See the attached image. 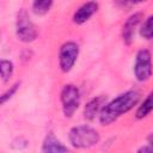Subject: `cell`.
<instances>
[{"label":"cell","mask_w":153,"mask_h":153,"mask_svg":"<svg viewBox=\"0 0 153 153\" xmlns=\"http://www.w3.org/2000/svg\"><path fill=\"white\" fill-rule=\"evenodd\" d=\"M141 98V93L137 90H129L116 98H114L110 102H106L102 110L99 111L98 118L100 124L103 126H109L117 121L122 115L127 114L134 106L139 103Z\"/></svg>","instance_id":"6da1fadb"},{"label":"cell","mask_w":153,"mask_h":153,"mask_svg":"<svg viewBox=\"0 0 153 153\" xmlns=\"http://www.w3.org/2000/svg\"><path fill=\"white\" fill-rule=\"evenodd\" d=\"M69 143L74 148H91L99 142L98 131L87 124H79L69 129Z\"/></svg>","instance_id":"7a4b0ae2"},{"label":"cell","mask_w":153,"mask_h":153,"mask_svg":"<svg viewBox=\"0 0 153 153\" xmlns=\"http://www.w3.org/2000/svg\"><path fill=\"white\" fill-rule=\"evenodd\" d=\"M16 35H17L18 39L24 43L33 42L38 36L37 27L33 24V22L31 20V18L25 8H20L17 13Z\"/></svg>","instance_id":"3957f363"},{"label":"cell","mask_w":153,"mask_h":153,"mask_svg":"<svg viewBox=\"0 0 153 153\" xmlns=\"http://www.w3.org/2000/svg\"><path fill=\"white\" fill-rule=\"evenodd\" d=\"M60 100L62 106V112L65 117H72L79 109L81 96L79 88L73 84H67L62 87L60 93Z\"/></svg>","instance_id":"277c9868"},{"label":"cell","mask_w":153,"mask_h":153,"mask_svg":"<svg viewBox=\"0 0 153 153\" xmlns=\"http://www.w3.org/2000/svg\"><path fill=\"white\" fill-rule=\"evenodd\" d=\"M148 49H140L134 62V75L137 81H147L152 75V59Z\"/></svg>","instance_id":"5b68a950"},{"label":"cell","mask_w":153,"mask_h":153,"mask_svg":"<svg viewBox=\"0 0 153 153\" xmlns=\"http://www.w3.org/2000/svg\"><path fill=\"white\" fill-rule=\"evenodd\" d=\"M78 56H79V45L75 42L68 41V42L63 43L59 50L60 69L65 73H68L74 67Z\"/></svg>","instance_id":"8992f818"},{"label":"cell","mask_w":153,"mask_h":153,"mask_svg":"<svg viewBox=\"0 0 153 153\" xmlns=\"http://www.w3.org/2000/svg\"><path fill=\"white\" fill-rule=\"evenodd\" d=\"M142 19H143L142 12H136V13L131 14L130 17H128V19L126 20V23L122 26V39H123L124 44L130 45L133 43L135 30Z\"/></svg>","instance_id":"52a82bcc"},{"label":"cell","mask_w":153,"mask_h":153,"mask_svg":"<svg viewBox=\"0 0 153 153\" xmlns=\"http://www.w3.org/2000/svg\"><path fill=\"white\" fill-rule=\"evenodd\" d=\"M98 11V2L94 0H90L82 4L73 14V22L76 25H81L86 23L96 12Z\"/></svg>","instance_id":"ba28073f"},{"label":"cell","mask_w":153,"mask_h":153,"mask_svg":"<svg viewBox=\"0 0 153 153\" xmlns=\"http://www.w3.org/2000/svg\"><path fill=\"white\" fill-rule=\"evenodd\" d=\"M106 103V96H97L88 100L84 108V117L85 120L92 122L98 117L99 111L102 110L103 105Z\"/></svg>","instance_id":"9c48e42d"},{"label":"cell","mask_w":153,"mask_h":153,"mask_svg":"<svg viewBox=\"0 0 153 153\" xmlns=\"http://www.w3.org/2000/svg\"><path fill=\"white\" fill-rule=\"evenodd\" d=\"M42 152L44 153H66L69 151V148L67 146H65L56 136L53 131H49L42 143Z\"/></svg>","instance_id":"30bf717a"},{"label":"cell","mask_w":153,"mask_h":153,"mask_svg":"<svg viewBox=\"0 0 153 153\" xmlns=\"http://www.w3.org/2000/svg\"><path fill=\"white\" fill-rule=\"evenodd\" d=\"M152 108H153V104H152V93H149L143 102L139 105L136 112H135V117L137 120H142L145 117H147L151 111H152Z\"/></svg>","instance_id":"8fae6325"},{"label":"cell","mask_w":153,"mask_h":153,"mask_svg":"<svg viewBox=\"0 0 153 153\" xmlns=\"http://www.w3.org/2000/svg\"><path fill=\"white\" fill-rule=\"evenodd\" d=\"M53 2H54V0H33L32 1V11L37 16H44L50 11Z\"/></svg>","instance_id":"7c38bea8"},{"label":"cell","mask_w":153,"mask_h":153,"mask_svg":"<svg viewBox=\"0 0 153 153\" xmlns=\"http://www.w3.org/2000/svg\"><path fill=\"white\" fill-rule=\"evenodd\" d=\"M13 71H14V66L10 60H6V59L0 60V78L4 82L10 81L13 74Z\"/></svg>","instance_id":"4fadbf2b"},{"label":"cell","mask_w":153,"mask_h":153,"mask_svg":"<svg viewBox=\"0 0 153 153\" xmlns=\"http://www.w3.org/2000/svg\"><path fill=\"white\" fill-rule=\"evenodd\" d=\"M152 20H153V17L152 16H148L145 22L141 24L140 26V36L145 39H152V36H153V30H152Z\"/></svg>","instance_id":"5bb4252c"},{"label":"cell","mask_w":153,"mask_h":153,"mask_svg":"<svg viewBox=\"0 0 153 153\" xmlns=\"http://www.w3.org/2000/svg\"><path fill=\"white\" fill-rule=\"evenodd\" d=\"M19 86H20V82H16V84L12 85L8 90H6L4 93L0 94V106H1L2 104H5L6 102H8V100L16 94V92H17L18 88H19Z\"/></svg>","instance_id":"9a60e30c"},{"label":"cell","mask_w":153,"mask_h":153,"mask_svg":"<svg viewBox=\"0 0 153 153\" xmlns=\"http://www.w3.org/2000/svg\"><path fill=\"white\" fill-rule=\"evenodd\" d=\"M137 152H139V153H141V152H143V153H151V152H152V145H151V143H147V145L140 147V148L137 149Z\"/></svg>","instance_id":"2e32d148"},{"label":"cell","mask_w":153,"mask_h":153,"mask_svg":"<svg viewBox=\"0 0 153 153\" xmlns=\"http://www.w3.org/2000/svg\"><path fill=\"white\" fill-rule=\"evenodd\" d=\"M126 2H129V4H134V5H136V4H141V2H145V1H147V0H124Z\"/></svg>","instance_id":"e0dca14e"}]
</instances>
